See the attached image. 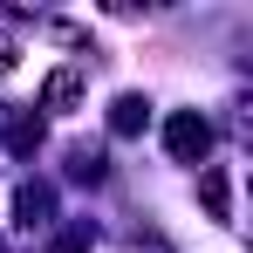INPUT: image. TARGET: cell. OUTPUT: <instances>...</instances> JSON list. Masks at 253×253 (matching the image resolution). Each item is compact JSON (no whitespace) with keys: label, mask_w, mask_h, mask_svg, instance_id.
Masks as SVG:
<instances>
[{"label":"cell","mask_w":253,"mask_h":253,"mask_svg":"<svg viewBox=\"0 0 253 253\" xmlns=\"http://www.w3.org/2000/svg\"><path fill=\"white\" fill-rule=\"evenodd\" d=\"M76 103H83V76L76 69H55L48 89H42V110H76Z\"/></svg>","instance_id":"4"},{"label":"cell","mask_w":253,"mask_h":253,"mask_svg":"<svg viewBox=\"0 0 253 253\" xmlns=\"http://www.w3.org/2000/svg\"><path fill=\"white\" fill-rule=\"evenodd\" d=\"M144 124H151V103H144V96H117V103H110V130H117V137H137Z\"/></svg>","instance_id":"5"},{"label":"cell","mask_w":253,"mask_h":253,"mask_svg":"<svg viewBox=\"0 0 253 253\" xmlns=\"http://www.w3.org/2000/svg\"><path fill=\"white\" fill-rule=\"evenodd\" d=\"M199 199H206L212 219H233V185H226V171H219V165L199 171Z\"/></svg>","instance_id":"6"},{"label":"cell","mask_w":253,"mask_h":253,"mask_svg":"<svg viewBox=\"0 0 253 253\" xmlns=\"http://www.w3.org/2000/svg\"><path fill=\"white\" fill-rule=\"evenodd\" d=\"M14 62H21V48H14V42H7V35H0V76H7Z\"/></svg>","instance_id":"9"},{"label":"cell","mask_w":253,"mask_h":253,"mask_svg":"<svg viewBox=\"0 0 253 253\" xmlns=\"http://www.w3.org/2000/svg\"><path fill=\"white\" fill-rule=\"evenodd\" d=\"M165 151L178 158V165H206V151H212V124L199 117V110H178L165 124Z\"/></svg>","instance_id":"1"},{"label":"cell","mask_w":253,"mask_h":253,"mask_svg":"<svg viewBox=\"0 0 253 253\" xmlns=\"http://www.w3.org/2000/svg\"><path fill=\"white\" fill-rule=\"evenodd\" d=\"M89 247H96V226H83V219L62 226V253H89Z\"/></svg>","instance_id":"8"},{"label":"cell","mask_w":253,"mask_h":253,"mask_svg":"<svg viewBox=\"0 0 253 253\" xmlns=\"http://www.w3.org/2000/svg\"><path fill=\"white\" fill-rule=\"evenodd\" d=\"M7 151H14V158H35V151H42V117H35V110H14V124H7Z\"/></svg>","instance_id":"3"},{"label":"cell","mask_w":253,"mask_h":253,"mask_svg":"<svg viewBox=\"0 0 253 253\" xmlns=\"http://www.w3.org/2000/svg\"><path fill=\"white\" fill-rule=\"evenodd\" d=\"M14 226H21V233H48V226H55V192H48V185H21V192H14Z\"/></svg>","instance_id":"2"},{"label":"cell","mask_w":253,"mask_h":253,"mask_svg":"<svg viewBox=\"0 0 253 253\" xmlns=\"http://www.w3.org/2000/svg\"><path fill=\"white\" fill-rule=\"evenodd\" d=\"M103 171H110V165H103V151H89V144H83V151H69V178H76V185H96Z\"/></svg>","instance_id":"7"}]
</instances>
